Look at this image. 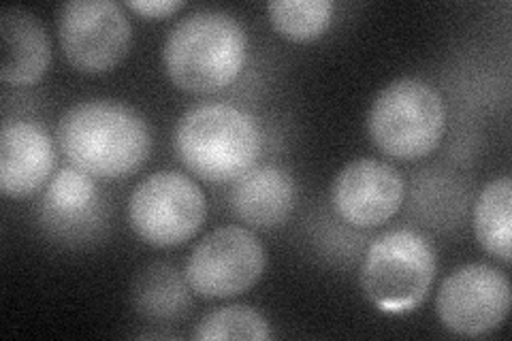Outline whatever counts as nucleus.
Returning <instances> with one entry per match:
<instances>
[{"instance_id":"nucleus-1","label":"nucleus","mask_w":512,"mask_h":341,"mask_svg":"<svg viewBox=\"0 0 512 341\" xmlns=\"http://www.w3.org/2000/svg\"><path fill=\"white\" fill-rule=\"evenodd\" d=\"M60 152L94 180L135 173L150 156L152 137L141 113L120 101L90 99L62 113L56 128Z\"/></svg>"},{"instance_id":"nucleus-2","label":"nucleus","mask_w":512,"mask_h":341,"mask_svg":"<svg viewBox=\"0 0 512 341\" xmlns=\"http://www.w3.org/2000/svg\"><path fill=\"white\" fill-rule=\"evenodd\" d=\"M248 35L227 11L199 9L175 22L163 43V67L175 86L190 94L224 90L242 73Z\"/></svg>"},{"instance_id":"nucleus-3","label":"nucleus","mask_w":512,"mask_h":341,"mask_svg":"<svg viewBox=\"0 0 512 341\" xmlns=\"http://www.w3.org/2000/svg\"><path fill=\"white\" fill-rule=\"evenodd\" d=\"M173 148L182 165L199 180L233 184L256 167L263 152V133L259 122L244 109L203 103L180 118Z\"/></svg>"},{"instance_id":"nucleus-4","label":"nucleus","mask_w":512,"mask_h":341,"mask_svg":"<svg viewBox=\"0 0 512 341\" xmlns=\"http://www.w3.org/2000/svg\"><path fill=\"white\" fill-rule=\"evenodd\" d=\"M446 128L440 92L416 77H402L380 90L367 113L376 148L397 160H419L438 148Z\"/></svg>"},{"instance_id":"nucleus-5","label":"nucleus","mask_w":512,"mask_h":341,"mask_svg":"<svg viewBox=\"0 0 512 341\" xmlns=\"http://www.w3.org/2000/svg\"><path fill=\"white\" fill-rule=\"evenodd\" d=\"M436 250L414 229H393L372 241L361 265V290L387 314H406L419 307L436 278Z\"/></svg>"},{"instance_id":"nucleus-6","label":"nucleus","mask_w":512,"mask_h":341,"mask_svg":"<svg viewBox=\"0 0 512 341\" xmlns=\"http://www.w3.org/2000/svg\"><path fill=\"white\" fill-rule=\"evenodd\" d=\"M207 216L205 194L192 177L178 171L148 175L128 199V224L154 248L182 246Z\"/></svg>"},{"instance_id":"nucleus-7","label":"nucleus","mask_w":512,"mask_h":341,"mask_svg":"<svg viewBox=\"0 0 512 341\" xmlns=\"http://www.w3.org/2000/svg\"><path fill=\"white\" fill-rule=\"evenodd\" d=\"M267 265L261 239L246 226L227 224L205 235L190 252L184 278L205 299H229L248 292Z\"/></svg>"},{"instance_id":"nucleus-8","label":"nucleus","mask_w":512,"mask_h":341,"mask_svg":"<svg viewBox=\"0 0 512 341\" xmlns=\"http://www.w3.org/2000/svg\"><path fill=\"white\" fill-rule=\"evenodd\" d=\"M131 22L114 0H69L58 13V39L73 69L99 75L122 62L131 47Z\"/></svg>"},{"instance_id":"nucleus-9","label":"nucleus","mask_w":512,"mask_h":341,"mask_svg":"<svg viewBox=\"0 0 512 341\" xmlns=\"http://www.w3.org/2000/svg\"><path fill=\"white\" fill-rule=\"evenodd\" d=\"M510 301L506 275L491 265L472 263L446 275L436 297V314L451 333L480 337L506 320Z\"/></svg>"},{"instance_id":"nucleus-10","label":"nucleus","mask_w":512,"mask_h":341,"mask_svg":"<svg viewBox=\"0 0 512 341\" xmlns=\"http://www.w3.org/2000/svg\"><path fill=\"white\" fill-rule=\"evenodd\" d=\"M406 197L404 177L389 162L376 158L352 160L335 175L331 205L344 222L374 229L389 222Z\"/></svg>"},{"instance_id":"nucleus-11","label":"nucleus","mask_w":512,"mask_h":341,"mask_svg":"<svg viewBox=\"0 0 512 341\" xmlns=\"http://www.w3.org/2000/svg\"><path fill=\"white\" fill-rule=\"evenodd\" d=\"M56 148L37 122H5L0 133V192L24 201L39 194L54 177Z\"/></svg>"},{"instance_id":"nucleus-12","label":"nucleus","mask_w":512,"mask_h":341,"mask_svg":"<svg viewBox=\"0 0 512 341\" xmlns=\"http://www.w3.org/2000/svg\"><path fill=\"white\" fill-rule=\"evenodd\" d=\"M101 218L103 201L94 177L75 167L56 171L39 207L43 229L56 239H88L99 229Z\"/></svg>"},{"instance_id":"nucleus-13","label":"nucleus","mask_w":512,"mask_h":341,"mask_svg":"<svg viewBox=\"0 0 512 341\" xmlns=\"http://www.w3.org/2000/svg\"><path fill=\"white\" fill-rule=\"evenodd\" d=\"M297 184L278 165H256L237 177L229 190L233 214L252 229H276L293 214Z\"/></svg>"},{"instance_id":"nucleus-14","label":"nucleus","mask_w":512,"mask_h":341,"mask_svg":"<svg viewBox=\"0 0 512 341\" xmlns=\"http://www.w3.org/2000/svg\"><path fill=\"white\" fill-rule=\"evenodd\" d=\"M0 79L9 86H32L45 75L52 45L43 22L22 7L0 11Z\"/></svg>"},{"instance_id":"nucleus-15","label":"nucleus","mask_w":512,"mask_h":341,"mask_svg":"<svg viewBox=\"0 0 512 341\" xmlns=\"http://www.w3.org/2000/svg\"><path fill=\"white\" fill-rule=\"evenodd\" d=\"M133 305L135 312L150 322H175L190 314V286L175 267L154 263L137 275Z\"/></svg>"},{"instance_id":"nucleus-16","label":"nucleus","mask_w":512,"mask_h":341,"mask_svg":"<svg viewBox=\"0 0 512 341\" xmlns=\"http://www.w3.org/2000/svg\"><path fill=\"white\" fill-rule=\"evenodd\" d=\"M472 226L483 250L508 265L512 250V180L508 175L480 190Z\"/></svg>"},{"instance_id":"nucleus-17","label":"nucleus","mask_w":512,"mask_h":341,"mask_svg":"<svg viewBox=\"0 0 512 341\" xmlns=\"http://www.w3.org/2000/svg\"><path fill=\"white\" fill-rule=\"evenodd\" d=\"M335 5L331 0H271L269 20L282 37L310 43L323 37L331 26Z\"/></svg>"},{"instance_id":"nucleus-18","label":"nucleus","mask_w":512,"mask_h":341,"mask_svg":"<svg viewBox=\"0 0 512 341\" xmlns=\"http://www.w3.org/2000/svg\"><path fill=\"white\" fill-rule=\"evenodd\" d=\"M199 341H224V339H252L265 341L271 337L269 322L261 312L250 305H227L201 318L195 335Z\"/></svg>"},{"instance_id":"nucleus-19","label":"nucleus","mask_w":512,"mask_h":341,"mask_svg":"<svg viewBox=\"0 0 512 341\" xmlns=\"http://www.w3.org/2000/svg\"><path fill=\"white\" fill-rule=\"evenodd\" d=\"M126 7L137 11L148 20H165L175 11H180L184 3L182 0H128Z\"/></svg>"}]
</instances>
